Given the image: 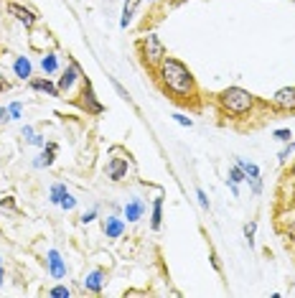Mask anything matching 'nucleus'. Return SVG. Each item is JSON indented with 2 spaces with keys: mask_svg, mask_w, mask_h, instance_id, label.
<instances>
[{
  "mask_svg": "<svg viewBox=\"0 0 295 298\" xmlns=\"http://www.w3.org/2000/svg\"><path fill=\"white\" fill-rule=\"evenodd\" d=\"M107 173H110V178L120 181V178L128 173V161H125V158H112V163L107 166Z\"/></svg>",
  "mask_w": 295,
  "mask_h": 298,
  "instance_id": "6",
  "label": "nucleus"
},
{
  "mask_svg": "<svg viewBox=\"0 0 295 298\" xmlns=\"http://www.w3.org/2000/svg\"><path fill=\"white\" fill-rule=\"evenodd\" d=\"M244 176H247V173H244V171H242V166H239V168H231L229 181H231V184H239V181H244Z\"/></svg>",
  "mask_w": 295,
  "mask_h": 298,
  "instance_id": "19",
  "label": "nucleus"
},
{
  "mask_svg": "<svg viewBox=\"0 0 295 298\" xmlns=\"http://www.w3.org/2000/svg\"><path fill=\"white\" fill-rule=\"evenodd\" d=\"M84 286H87L92 293H99V291H102V270H94L92 275H87Z\"/></svg>",
  "mask_w": 295,
  "mask_h": 298,
  "instance_id": "11",
  "label": "nucleus"
},
{
  "mask_svg": "<svg viewBox=\"0 0 295 298\" xmlns=\"http://www.w3.org/2000/svg\"><path fill=\"white\" fill-rule=\"evenodd\" d=\"M176 123H181V125H186V128H191L194 123H191V117H186V115H176Z\"/></svg>",
  "mask_w": 295,
  "mask_h": 298,
  "instance_id": "24",
  "label": "nucleus"
},
{
  "mask_svg": "<svg viewBox=\"0 0 295 298\" xmlns=\"http://www.w3.org/2000/svg\"><path fill=\"white\" fill-rule=\"evenodd\" d=\"M0 120H13L10 117V110H0Z\"/></svg>",
  "mask_w": 295,
  "mask_h": 298,
  "instance_id": "28",
  "label": "nucleus"
},
{
  "mask_svg": "<svg viewBox=\"0 0 295 298\" xmlns=\"http://www.w3.org/2000/svg\"><path fill=\"white\" fill-rule=\"evenodd\" d=\"M275 107H280V110H295V87H285V89H280L278 94H275Z\"/></svg>",
  "mask_w": 295,
  "mask_h": 298,
  "instance_id": "4",
  "label": "nucleus"
},
{
  "mask_svg": "<svg viewBox=\"0 0 295 298\" xmlns=\"http://www.w3.org/2000/svg\"><path fill=\"white\" fill-rule=\"evenodd\" d=\"M8 110H10V117H20V112H23V107H20V102H13V105H10Z\"/></svg>",
  "mask_w": 295,
  "mask_h": 298,
  "instance_id": "23",
  "label": "nucleus"
},
{
  "mask_svg": "<svg viewBox=\"0 0 295 298\" xmlns=\"http://www.w3.org/2000/svg\"><path fill=\"white\" fill-rule=\"evenodd\" d=\"M3 89H5V79L0 76V92H3Z\"/></svg>",
  "mask_w": 295,
  "mask_h": 298,
  "instance_id": "30",
  "label": "nucleus"
},
{
  "mask_svg": "<svg viewBox=\"0 0 295 298\" xmlns=\"http://www.w3.org/2000/svg\"><path fill=\"white\" fill-rule=\"evenodd\" d=\"M44 72H56V56H44Z\"/></svg>",
  "mask_w": 295,
  "mask_h": 298,
  "instance_id": "20",
  "label": "nucleus"
},
{
  "mask_svg": "<svg viewBox=\"0 0 295 298\" xmlns=\"http://www.w3.org/2000/svg\"><path fill=\"white\" fill-rule=\"evenodd\" d=\"M244 234H247V240L252 242V237H255V222H249L247 227H244Z\"/></svg>",
  "mask_w": 295,
  "mask_h": 298,
  "instance_id": "26",
  "label": "nucleus"
},
{
  "mask_svg": "<svg viewBox=\"0 0 295 298\" xmlns=\"http://www.w3.org/2000/svg\"><path fill=\"white\" fill-rule=\"evenodd\" d=\"M293 173H295V168H293Z\"/></svg>",
  "mask_w": 295,
  "mask_h": 298,
  "instance_id": "32",
  "label": "nucleus"
},
{
  "mask_svg": "<svg viewBox=\"0 0 295 298\" xmlns=\"http://www.w3.org/2000/svg\"><path fill=\"white\" fill-rule=\"evenodd\" d=\"M67 194H69V191H67V189H64V186L59 184V186H54V189H51V202H56V204H61V199H64Z\"/></svg>",
  "mask_w": 295,
  "mask_h": 298,
  "instance_id": "17",
  "label": "nucleus"
},
{
  "mask_svg": "<svg viewBox=\"0 0 295 298\" xmlns=\"http://www.w3.org/2000/svg\"><path fill=\"white\" fill-rule=\"evenodd\" d=\"M160 79L165 84L168 92L186 97L194 92V76L186 69V64H181L178 59H163L160 62Z\"/></svg>",
  "mask_w": 295,
  "mask_h": 298,
  "instance_id": "1",
  "label": "nucleus"
},
{
  "mask_svg": "<svg viewBox=\"0 0 295 298\" xmlns=\"http://www.w3.org/2000/svg\"><path fill=\"white\" fill-rule=\"evenodd\" d=\"M239 166H242V171H244L249 178H257V176H260V171H257L255 163H244V161H239Z\"/></svg>",
  "mask_w": 295,
  "mask_h": 298,
  "instance_id": "18",
  "label": "nucleus"
},
{
  "mask_svg": "<svg viewBox=\"0 0 295 298\" xmlns=\"http://www.w3.org/2000/svg\"><path fill=\"white\" fill-rule=\"evenodd\" d=\"M61 207H64V209H74V207H76V199H74L72 194H67V196L61 199Z\"/></svg>",
  "mask_w": 295,
  "mask_h": 298,
  "instance_id": "22",
  "label": "nucleus"
},
{
  "mask_svg": "<svg viewBox=\"0 0 295 298\" xmlns=\"http://www.w3.org/2000/svg\"><path fill=\"white\" fill-rule=\"evenodd\" d=\"M54 153H56V146H49V148L44 150V155H41V161H36V166H44V163L49 166V163L54 161Z\"/></svg>",
  "mask_w": 295,
  "mask_h": 298,
  "instance_id": "16",
  "label": "nucleus"
},
{
  "mask_svg": "<svg viewBox=\"0 0 295 298\" xmlns=\"http://www.w3.org/2000/svg\"><path fill=\"white\" fill-rule=\"evenodd\" d=\"M3 275H5V273H3V268H0V286H3Z\"/></svg>",
  "mask_w": 295,
  "mask_h": 298,
  "instance_id": "31",
  "label": "nucleus"
},
{
  "mask_svg": "<svg viewBox=\"0 0 295 298\" xmlns=\"http://www.w3.org/2000/svg\"><path fill=\"white\" fill-rule=\"evenodd\" d=\"M102 229H104V234H107V237H120V234H122V229H125V224H122V220L110 217V220H104Z\"/></svg>",
  "mask_w": 295,
  "mask_h": 298,
  "instance_id": "8",
  "label": "nucleus"
},
{
  "mask_svg": "<svg viewBox=\"0 0 295 298\" xmlns=\"http://www.w3.org/2000/svg\"><path fill=\"white\" fill-rule=\"evenodd\" d=\"M31 87H33V89H38V92H46V94H51V97H56V94H59V87H54L49 79H33V82H31Z\"/></svg>",
  "mask_w": 295,
  "mask_h": 298,
  "instance_id": "10",
  "label": "nucleus"
},
{
  "mask_svg": "<svg viewBox=\"0 0 295 298\" xmlns=\"http://www.w3.org/2000/svg\"><path fill=\"white\" fill-rule=\"evenodd\" d=\"M196 194H199V202H201V207H204V209H209V199H206V194H204L201 189H199Z\"/></svg>",
  "mask_w": 295,
  "mask_h": 298,
  "instance_id": "27",
  "label": "nucleus"
},
{
  "mask_svg": "<svg viewBox=\"0 0 295 298\" xmlns=\"http://www.w3.org/2000/svg\"><path fill=\"white\" fill-rule=\"evenodd\" d=\"M49 265H51V275H54V278H64V275H67V268H64L61 255H59L56 250L49 252Z\"/></svg>",
  "mask_w": 295,
  "mask_h": 298,
  "instance_id": "7",
  "label": "nucleus"
},
{
  "mask_svg": "<svg viewBox=\"0 0 295 298\" xmlns=\"http://www.w3.org/2000/svg\"><path fill=\"white\" fill-rule=\"evenodd\" d=\"M163 199H155V204H153V229H158L160 227V220H163Z\"/></svg>",
  "mask_w": 295,
  "mask_h": 298,
  "instance_id": "15",
  "label": "nucleus"
},
{
  "mask_svg": "<svg viewBox=\"0 0 295 298\" xmlns=\"http://www.w3.org/2000/svg\"><path fill=\"white\" fill-rule=\"evenodd\" d=\"M275 138L278 141H290V130H275Z\"/></svg>",
  "mask_w": 295,
  "mask_h": 298,
  "instance_id": "25",
  "label": "nucleus"
},
{
  "mask_svg": "<svg viewBox=\"0 0 295 298\" xmlns=\"http://www.w3.org/2000/svg\"><path fill=\"white\" fill-rule=\"evenodd\" d=\"M219 100H221V105H224V110L231 112V115H244V112H249L252 105H255V97H252L249 92L239 89V87L224 89L219 94Z\"/></svg>",
  "mask_w": 295,
  "mask_h": 298,
  "instance_id": "2",
  "label": "nucleus"
},
{
  "mask_svg": "<svg viewBox=\"0 0 295 298\" xmlns=\"http://www.w3.org/2000/svg\"><path fill=\"white\" fill-rule=\"evenodd\" d=\"M15 74L20 76V79H26V76H31V62H28L26 56H20V59L15 62Z\"/></svg>",
  "mask_w": 295,
  "mask_h": 298,
  "instance_id": "14",
  "label": "nucleus"
},
{
  "mask_svg": "<svg viewBox=\"0 0 295 298\" xmlns=\"http://www.w3.org/2000/svg\"><path fill=\"white\" fill-rule=\"evenodd\" d=\"M51 296H54V298H69V288L56 286V288H51Z\"/></svg>",
  "mask_w": 295,
  "mask_h": 298,
  "instance_id": "21",
  "label": "nucleus"
},
{
  "mask_svg": "<svg viewBox=\"0 0 295 298\" xmlns=\"http://www.w3.org/2000/svg\"><path fill=\"white\" fill-rule=\"evenodd\" d=\"M140 214H143V204H140V202H130V204L125 207V217H128L130 222L140 220Z\"/></svg>",
  "mask_w": 295,
  "mask_h": 298,
  "instance_id": "13",
  "label": "nucleus"
},
{
  "mask_svg": "<svg viewBox=\"0 0 295 298\" xmlns=\"http://www.w3.org/2000/svg\"><path fill=\"white\" fill-rule=\"evenodd\" d=\"M76 74H79V69H76V67H69V69H67V72H64V76H61V79H59V89H64V92H67V89H69V87H72L74 84V79H76Z\"/></svg>",
  "mask_w": 295,
  "mask_h": 298,
  "instance_id": "12",
  "label": "nucleus"
},
{
  "mask_svg": "<svg viewBox=\"0 0 295 298\" xmlns=\"http://www.w3.org/2000/svg\"><path fill=\"white\" fill-rule=\"evenodd\" d=\"M8 13H10V15H15V18H18L20 23H26V26H33V23H36V15H33L31 10H26V8L15 5V3H13V5H8Z\"/></svg>",
  "mask_w": 295,
  "mask_h": 298,
  "instance_id": "5",
  "label": "nucleus"
},
{
  "mask_svg": "<svg viewBox=\"0 0 295 298\" xmlns=\"http://www.w3.org/2000/svg\"><path fill=\"white\" fill-rule=\"evenodd\" d=\"M143 0H128L125 3V10H122V21H120V26L122 28H128V23L133 21V15H135V10H138V5H140Z\"/></svg>",
  "mask_w": 295,
  "mask_h": 298,
  "instance_id": "9",
  "label": "nucleus"
},
{
  "mask_svg": "<svg viewBox=\"0 0 295 298\" xmlns=\"http://www.w3.org/2000/svg\"><path fill=\"white\" fill-rule=\"evenodd\" d=\"M143 54H145V62L148 64H160L165 59V46L160 44L158 36H145L143 38Z\"/></svg>",
  "mask_w": 295,
  "mask_h": 298,
  "instance_id": "3",
  "label": "nucleus"
},
{
  "mask_svg": "<svg viewBox=\"0 0 295 298\" xmlns=\"http://www.w3.org/2000/svg\"><path fill=\"white\" fill-rule=\"evenodd\" d=\"M94 214H97V212H89V214H84V217H81V222H84V224L92 222V220H94Z\"/></svg>",
  "mask_w": 295,
  "mask_h": 298,
  "instance_id": "29",
  "label": "nucleus"
}]
</instances>
